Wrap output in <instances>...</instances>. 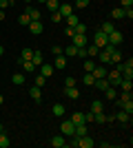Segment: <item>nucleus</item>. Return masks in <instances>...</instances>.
I'll use <instances>...</instances> for the list:
<instances>
[{
	"instance_id": "nucleus-50",
	"label": "nucleus",
	"mask_w": 133,
	"mask_h": 148,
	"mask_svg": "<svg viewBox=\"0 0 133 148\" xmlns=\"http://www.w3.org/2000/svg\"><path fill=\"white\" fill-rule=\"evenodd\" d=\"M73 33H76V31H73V27H67V29H64V36H73Z\"/></svg>"
},
{
	"instance_id": "nucleus-29",
	"label": "nucleus",
	"mask_w": 133,
	"mask_h": 148,
	"mask_svg": "<svg viewBox=\"0 0 133 148\" xmlns=\"http://www.w3.org/2000/svg\"><path fill=\"white\" fill-rule=\"evenodd\" d=\"M11 82L16 84V86H20V84H25V73H16V75H11Z\"/></svg>"
},
{
	"instance_id": "nucleus-1",
	"label": "nucleus",
	"mask_w": 133,
	"mask_h": 148,
	"mask_svg": "<svg viewBox=\"0 0 133 148\" xmlns=\"http://www.w3.org/2000/svg\"><path fill=\"white\" fill-rule=\"evenodd\" d=\"M93 44H95V47H98V49H104V47H107V44H109V40H107V33L98 29V31H95V33H93Z\"/></svg>"
},
{
	"instance_id": "nucleus-25",
	"label": "nucleus",
	"mask_w": 133,
	"mask_h": 148,
	"mask_svg": "<svg viewBox=\"0 0 133 148\" xmlns=\"http://www.w3.org/2000/svg\"><path fill=\"white\" fill-rule=\"evenodd\" d=\"M104 95H107V99H109V102H113V99L118 97V91H115L113 86H109V88H104Z\"/></svg>"
},
{
	"instance_id": "nucleus-28",
	"label": "nucleus",
	"mask_w": 133,
	"mask_h": 148,
	"mask_svg": "<svg viewBox=\"0 0 133 148\" xmlns=\"http://www.w3.org/2000/svg\"><path fill=\"white\" fill-rule=\"evenodd\" d=\"M44 5H47V9H49L51 13H53V11H58V7H60V0H47Z\"/></svg>"
},
{
	"instance_id": "nucleus-46",
	"label": "nucleus",
	"mask_w": 133,
	"mask_h": 148,
	"mask_svg": "<svg viewBox=\"0 0 133 148\" xmlns=\"http://www.w3.org/2000/svg\"><path fill=\"white\" fill-rule=\"evenodd\" d=\"M87 5H89V0H76V7H78V9H84Z\"/></svg>"
},
{
	"instance_id": "nucleus-16",
	"label": "nucleus",
	"mask_w": 133,
	"mask_h": 148,
	"mask_svg": "<svg viewBox=\"0 0 133 148\" xmlns=\"http://www.w3.org/2000/svg\"><path fill=\"white\" fill-rule=\"evenodd\" d=\"M53 71H56V69L51 66V64H40V75H44V77H51Z\"/></svg>"
},
{
	"instance_id": "nucleus-43",
	"label": "nucleus",
	"mask_w": 133,
	"mask_h": 148,
	"mask_svg": "<svg viewBox=\"0 0 133 148\" xmlns=\"http://www.w3.org/2000/svg\"><path fill=\"white\" fill-rule=\"evenodd\" d=\"M64 86H76V77H73V75L64 77Z\"/></svg>"
},
{
	"instance_id": "nucleus-33",
	"label": "nucleus",
	"mask_w": 133,
	"mask_h": 148,
	"mask_svg": "<svg viewBox=\"0 0 133 148\" xmlns=\"http://www.w3.org/2000/svg\"><path fill=\"white\" fill-rule=\"evenodd\" d=\"M82 82L87 84V86H93V82H95V77H93V73H84V77H82Z\"/></svg>"
},
{
	"instance_id": "nucleus-27",
	"label": "nucleus",
	"mask_w": 133,
	"mask_h": 148,
	"mask_svg": "<svg viewBox=\"0 0 133 148\" xmlns=\"http://www.w3.org/2000/svg\"><path fill=\"white\" fill-rule=\"evenodd\" d=\"M18 62L22 64V69H25V71H36V69H38V66H36V64H33L31 60H18Z\"/></svg>"
},
{
	"instance_id": "nucleus-12",
	"label": "nucleus",
	"mask_w": 133,
	"mask_h": 148,
	"mask_svg": "<svg viewBox=\"0 0 133 148\" xmlns=\"http://www.w3.org/2000/svg\"><path fill=\"white\" fill-rule=\"evenodd\" d=\"M53 69H67V56L64 53H60V56H56V62H53Z\"/></svg>"
},
{
	"instance_id": "nucleus-44",
	"label": "nucleus",
	"mask_w": 133,
	"mask_h": 148,
	"mask_svg": "<svg viewBox=\"0 0 133 148\" xmlns=\"http://www.w3.org/2000/svg\"><path fill=\"white\" fill-rule=\"evenodd\" d=\"M84 124H93V113H84Z\"/></svg>"
},
{
	"instance_id": "nucleus-3",
	"label": "nucleus",
	"mask_w": 133,
	"mask_h": 148,
	"mask_svg": "<svg viewBox=\"0 0 133 148\" xmlns=\"http://www.w3.org/2000/svg\"><path fill=\"white\" fill-rule=\"evenodd\" d=\"M73 130H76V124L71 122V119H64V122L60 124V133H62L64 137H71V135H73Z\"/></svg>"
},
{
	"instance_id": "nucleus-56",
	"label": "nucleus",
	"mask_w": 133,
	"mask_h": 148,
	"mask_svg": "<svg viewBox=\"0 0 133 148\" xmlns=\"http://www.w3.org/2000/svg\"><path fill=\"white\" fill-rule=\"evenodd\" d=\"M13 2H16V0H9V5H13Z\"/></svg>"
},
{
	"instance_id": "nucleus-51",
	"label": "nucleus",
	"mask_w": 133,
	"mask_h": 148,
	"mask_svg": "<svg viewBox=\"0 0 133 148\" xmlns=\"http://www.w3.org/2000/svg\"><path fill=\"white\" fill-rule=\"evenodd\" d=\"M124 66H127V69H133V58H129V60L124 62Z\"/></svg>"
},
{
	"instance_id": "nucleus-40",
	"label": "nucleus",
	"mask_w": 133,
	"mask_h": 148,
	"mask_svg": "<svg viewBox=\"0 0 133 148\" xmlns=\"http://www.w3.org/2000/svg\"><path fill=\"white\" fill-rule=\"evenodd\" d=\"M60 20H64V18H62V13H60V11H53V13H51V22H56V25H58Z\"/></svg>"
},
{
	"instance_id": "nucleus-35",
	"label": "nucleus",
	"mask_w": 133,
	"mask_h": 148,
	"mask_svg": "<svg viewBox=\"0 0 133 148\" xmlns=\"http://www.w3.org/2000/svg\"><path fill=\"white\" fill-rule=\"evenodd\" d=\"M120 88H122V91H131V88H133V82L131 80H122L120 82Z\"/></svg>"
},
{
	"instance_id": "nucleus-20",
	"label": "nucleus",
	"mask_w": 133,
	"mask_h": 148,
	"mask_svg": "<svg viewBox=\"0 0 133 148\" xmlns=\"http://www.w3.org/2000/svg\"><path fill=\"white\" fill-rule=\"evenodd\" d=\"M64 20H67V27H76L78 22H80V18H78L76 13H69V16H64Z\"/></svg>"
},
{
	"instance_id": "nucleus-19",
	"label": "nucleus",
	"mask_w": 133,
	"mask_h": 148,
	"mask_svg": "<svg viewBox=\"0 0 133 148\" xmlns=\"http://www.w3.org/2000/svg\"><path fill=\"white\" fill-rule=\"evenodd\" d=\"M51 113H53L56 117H62V115H64V104L56 102V104H53V108H51Z\"/></svg>"
},
{
	"instance_id": "nucleus-32",
	"label": "nucleus",
	"mask_w": 133,
	"mask_h": 148,
	"mask_svg": "<svg viewBox=\"0 0 133 148\" xmlns=\"http://www.w3.org/2000/svg\"><path fill=\"white\" fill-rule=\"evenodd\" d=\"M71 122L73 124H84V113H73V115H71Z\"/></svg>"
},
{
	"instance_id": "nucleus-22",
	"label": "nucleus",
	"mask_w": 133,
	"mask_h": 148,
	"mask_svg": "<svg viewBox=\"0 0 133 148\" xmlns=\"http://www.w3.org/2000/svg\"><path fill=\"white\" fill-rule=\"evenodd\" d=\"M31 62L36 64V66H40V64H44V58L40 51H33V56H31Z\"/></svg>"
},
{
	"instance_id": "nucleus-58",
	"label": "nucleus",
	"mask_w": 133,
	"mask_h": 148,
	"mask_svg": "<svg viewBox=\"0 0 133 148\" xmlns=\"http://www.w3.org/2000/svg\"><path fill=\"white\" fill-rule=\"evenodd\" d=\"M40 2H47V0H40Z\"/></svg>"
},
{
	"instance_id": "nucleus-18",
	"label": "nucleus",
	"mask_w": 133,
	"mask_h": 148,
	"mask_svg": "<svg viewBox=\"0 0 133 148\" xmlns=\"http://www.w3.org/2000/svg\"><path fill=\"white\" fill-rule=\"evenodd\" d=\"M29 22H31V16H29L27 11L18 16V25H20V27H29Z\"/></svg>"
},
{
	"instance_id": "nucleus-4",
	"label": "nucleus",
	"mask_w": 133,
	"mask_h": 148,
	"mask_svg": "<svg viewBox=\"0 0 133 148\" xmlns=\"http://www.w3.org/2000/svg\"><path fill=\"white\" fill-rule=\"evenodd\" d=\"M107 80H109V84H111V86H120V82H122V73L120 71H109L107 73Z\"/></svg>"
},
{
	"instance_id": "nucleus-39",
	"label": "nucleus",
	"mask_w": 133,
	"mask_h": 148,
	"mask_svg": "<svg viewBox=\"0 0 133 148\" xmlns=\"http://www.w3.org/2000/svg\"><path fill=\"white\" fill-rule=\"evenodd\" d=\"M73 31H76V33H87V25H84V22H78V25L73 27Z\"/></svg>"
},
{
	"instance_id": "nucleus-17",
	"label": "nucleus",
	"mask_w": 133,
	"mask_h": 148,
	"mask_svg": "<svg viewBox=\"0 0 133 148\" xmlns=\"http://www.w3.org/2000/svg\"><path fill=\"white\" fill-rule=\"evenodd\" d=\"M129 119H131V115H129V113H124V111L115 113V122H120V124H124V126H127Z\"/></svg>"
},
{
	"instance_id": "nucleus-11",
	"label": "nucleus",
	"mask_w": 133,
	"mask_h": 148,
	"mask_svg": "<svg viewBox=\"0 0 133 148\" xmlns=\"http://www.w3.org/2000/svg\"><path fill=\"white\" fill-rule=\"evenodd\" d=\"M76 137H84L89 135V124H76V130H73Z\"/></svg>"
},
{
	"instance_id": "nucleus-15",
	"label": "nucleus",
	"mask_w": 133,
	"mask_h": 148,
	"mask_svg": "<svg viewBox=\"0 0 133 148\" xmlns=\"http://www.w3.org/2000/svg\"><path fill=\"white\" fill-rule=\"evenodd\" d=\"M58 11L62 13V18H64V16H69V13H73V5H69V2H60V7H58Z\"/></svg>"
},
{
	"instance_id": "nucleus-55",
	"label": "nucleus",
	"mask_w": 133,
	"mask_h": 148,
	"mask_svg": "<svg viewBox=\"0 0 133 148\" xmlns=\"http://www.w3.org/2000/svg\"><path fill=\"white\" fill-rule=\"evenodd\" d=\"M2 102H5V97H2V95H0V104H2Z\"/></svg>"
},
{
	"instance_id": "nucleus-7",
	"label": "nucleus",
	"mask_w": 133,
	"mask_h": 148,
	"mask_svg": "<svg viewBox=\"0 0 133 148\" xmlns=\"http://www.w3.org/2000/svg\"><path fill=\"white\" fill-rule=\"evenodd\" d=\"M98 60H100V64H111V53H109V47L100 49V53H98Z\"/></svg>"
},
{
	"instance_id": "nucleus-6",
	"label": "nucleus",
	"mask_w": 133,
	"mask_h": 148,
	"mask_svg": "<svg viewBox=\"0 0 133 148\" xmlns=\"http://www.w3.org/2000/svg\"><path fill=\"white\" fill-rule=\"evenodd\" d=\"M73 44H76L78 49H80V47H87L89 44V40H87V33H73Z\"/></svg>"
},
{
	"instance_id": "nucleus-45",
	"label": "nucleus",
	"mask_w": 133,
	"mask_h": 148,
	"mask_svg": "<svg viewBox=\"0 0 133 148\" xmlns=\"http://www.w3.org/2000/svg\"><path fill=\"white\" fill-rule=\"evenodd\" d=\"M120 7L122 9H129V7H133V0H120Z\"/></svg>"
},
{
	"instance_id": "nucleus-9",
	"label": "nucleus",
	"mask_w": 133,
	"mask_h": 148,
	"mask_svg": "<svg viewBox=\"0 0 133 148\" xmlns=\"http://www.w3.org/2000/svg\"><path fill=\"white\" fill-rule=\"evenodd\" d=\"M51 146H53V148H64V146H67V137H64L62 133L56 135L53 139H51Z\"/></svg>"
},
{
	"instance_id": "nucleus-26",
	"label": "nucleus",
	"mask_w": 133,
	"mask_h": 148,
	"mask_svg": "<svg viewBox=\"0 0 133 148\" xmlns=\"http://www.w3.org/2000/svg\"><path fill=\"white\" fill-rule=\"evenodd\" d=\"M104 111V104H102L100 99H93V104H91V113H102Z\"/></svg>"
},
{
	"instance_id": "nucleus-13",
	"label": "nucleus",
	"mask_w": 133,
	"mask_h": 148,
	"mask_svg": "<svg viewBox=\"0 0 133 148\" xmlns=\"http://www.w3.org/2000/svg\"><path fill=\"white\" fill-rule=\"evenodd\" d=\"M29 95H31V99L33 102H42V91H40V86H33V88H29Z\"/></svg>"
},
{
	"instance_id": "nucleus-54",
	"label": "nucleus",
	"mask_w": 133,
	"mask_h": 148,
	"mask_svg": "<svg viewBox=\"0 0 133 148\" xmlns=\"http://www.w3.org/2000/svg\"><path fill=\"white\" fill-rule=\"evenodd\" d=\"M0 133H5V126H2V124H0Z\"/></svg>"
},
{
	"instance_id": "nucleus-31",
	"label": "nucleus",
	"mask_w": 133,
	"mask_h": 148,
	"mask_svg": "<svg viewBox=\"0 0 133 148\" xmlns=\"http://www.w3.org/2000/svg\"><path fill=\"white\" fill-rule=\"evenodd\" d=\"M98 53H100V49H98L95 44H87V56H91V58H98Z\"/></svg>"
},
{
	"instance_id": "nucleus-21",
	"label": "nucleus",
	"mask_w": 133,
	"mask_h": 148,
	"mask_svg": "<svg viewBox=\"0 0 133 148\" xmlns=\"http://www.w3.org/2000/svg\"><path fill=\"white\" fill-rule=\"evenodd\" d=\"M62 53H64L67 58H76V56H78V47H76V44H71V47L62 49Z\"/></svg>"
},
{
	"instance_id": "nucleus-47",
	"label": "nucleus",
	"mask_w": 133,
	"mask_h": 148,
	"mask_svg": "<svg viewBox=\"0 0 133 148\" xmlns=\"http://www.w3.org/2000/svg\"><path fill=\"white\" fill-rule=\"evenodd\" d=\"M124 18H129V20L133 18V7H129V9H124Z\"/></svg>"
},
{
	"instance_id": "nucleus-57",
	"label": "nucleus",
	"mask_w": 133,
	"mask_h": 148,
	"mask_svg": "<svg viewBox=\"0 0 133 148\" xmlns=\"http://www.w3.org/2000/svg\"><path fill=\"white\" fill-rule=\"evenodd\" d=\"M25 2H33V0H25Z\"/></svg>"
},
{
	"instance_id": "nucleus-30",
	"label": "nucleus",
	"mask_w": 133,
	"mask_h": 148,
	"mask_svg": "<svg viewBox=\"0 0 133 148\" xmlns=\"http://www.w3.org/2000/svg\"><path fill=\"white\" fill-rule=\"evenodd\" d=\"M27 13L31 16V20H40V18H42V16H40V11L36 9V7H27Z\"/></svg>"
},
{
	"instance_id": "nucleus-42",
	"label": "nucleus",
	"mask_w": 133,
	"mask_h": 148,
	"mask_svg": "<svg viewBox=\"0 0 133 148\" xmlns=\"http://www.w3.org/2000/svg\"><path fill=\"white\" fill-rule=\"evenodd\" d=\"M78 139H80V137L71 135V139H69V142H67V146H71V148H78Z\"/></svg>"
},
{
	"instance_id": "nucleus-52",
	"label": "nucleus",
	"mask_w": 133,
	"mask_h": 148,
	"mask_svg": "<svg viewBox=\"0 0 133 148\" xmlns=\"http://www.w3.org/2000/svg\"><path fill=\"white\" fill-rule=\"evenodd\" d=\"M0 20H5V11L2 9H0Z\"/></svg>"
},
{
	"instance_id": "nucleus-24",
	"label": "nucleus",
	"mask_w": 133,
	"mask_h": 148,
	"mask_svg": "<svg viewBox=\"0 0 133 148\" xmlns=\"http://www.w3.org/2000/svg\"><path fill=\"white\" fill-rule=\"evenodd\" d=\"M115 27H113V22H111V20H104V22H102V27H100V31H104V33H111V31H113Z\"/></svg>"
},
{
	"instance_id": "nucleus-48",
	"label": "nucleus",
	"mask_w": 133,
	"mask_h": 148,
	"mask_svg": "<svg viewBox=\"0 0 133 148\" xmlns=\"http://www.w3.org/2000/svg\"><path fill=\"white\" fill-rule=\"evenodd\" d=\"M51 53H53V56H60V53H62V47H53V49H51Z\"/></svg>"
},
{
	"instance_id": "nucleus-53",
	"label": "nucleus",
	"mask_w": 133,
	"mask_h": 148,
	"mask_svg": "<svg viewBox=\"0 0 133 148\" xmlns=\"http://www.w3.org/2000/svg\"><path fill=\"white\" fill-rule=\"evenodd\" d=\"M2 53H5V47H2V44H0V56H2Z\"/></svg>"
},
{
	"instance_id": "nucleus-41",
	"label": "nucleus",
	"mask_w": 133,
	"mask_h": 148,
	"mask_svg": "<svg viewBox=\"0 0 133 148\" xmlns=\"http://www.w3.org/2000/svg\"><path fill=\"white\" fill-rule=\"evenodd\" d=\"M44 84H47V77H44V75H36V86L42 88Z\"/></svg>"
},
{
	"instance_id": "nucleus-5",
	"label": "nucleus",
	"mask_w": 133,
	"mask_h": 148,
	"mask_svg": "<svg viewBox=\"0 0 133 148\" xmlns=\"http://www.w3.org/2000/svg\"><path fill=\"white\" fill-rule=\"evenodd\" d=\"M91 73H93V77H95V80H100V77H107L109 69H107V64H95V69L91 71Z\"/></svg>"
},
{
	"instance_id": "nucleus-14",
	"label": "nucleus",
	"mask_w": 133,
	"mask_h": 148,
	"mask_svg": "<svg viewBox=\"0 0 133 148\" xmlns=\"http://www.w3.org/2000/svg\"><path fill=\"white\" fill-rule=\"evenodd\" d=\"M64 95H67L69 99H78L80 97V91H78L76 86H64Z\"/></svg>"
},
{
	"instance_id": "nucleus-8",
	"label": "nucleus",
	"mask_w": 133,
	"mask_h": 148,
	"mask_svg": "<svg viewBox=\"0 0 133 148\" xmlns=\"http://www.w3.org/2000/svg\"><path fill=\"white\" fill-rule=\"evenodd\" d=\"M29 31H31L33 36H38V33H42V31H44V27H42L40 20H31V22H29Z\"/></svg>"
},
{
	"instance_id": "nucleus-49",
	"label": "nucleus",
	"mask_w": 133,
	"mask_h": 148,
	"mask_svg": "<svg viewBox=\"0 0 133 148\" xmlns=\"http://www.w3.org/2000/svg\"><path fill=\"white\" fill-rule=\"evenodd\" d=\"M7 7H11V5H9V0H0V9H2V11H5Z\"/></svg>"
},
{
	"instance_id": "nucleus-38",
	"label": "nucleus",
	"mask_w": 133,
	"mask_h": 148,
	"mask_svg": "<svg viewBox=\"0 0 133 148\" xmlns=\"http://www.w3.org/2000/svg\"><path fill=\"white\" fill-rule=\"evenodd\" d=\"M93 69H95V62L93 60H84V71H87V73H91Z\"/></svg>"
},
{
	"instance_id": "nucleus-36",
	"label": "nucleus",
	"mask_w": 133,
	"mask_h": 148,
	"mask_svg": "<svg viewBox=\"0 0 133 148\" xmlns=\"http://www.w3.org/2000/svg\"><path fill=\"white\" fill-rule=\"evenodd\" d=\"M122 80H133V69L124 66V71H122Z\"/></svg>"
},
{
	"instance_id": "nucleus-37",
	"label": "nucleus",
	"mask_w": 133,
	"mask_h": 148,
	"mask_svg": "<svg viewBox=\"0 0 133 148\" xmlns=\"http://www.w3.org/2000/svg\"><path fill=\"white\" fill-rule=\"evenodd\" d=\"M9 144H11V142H9V137H7L5 133H0V148H7Z\"/></svg>"
},
{
	"instance_id": "nucleus-2",
	"label": "nucleus",
	"mask_w": 133,
	"mask_h": 148,
	"mask_svg": "<svg viewBox=\"0 0 133 148\" xmlns=\"http://www.w3.org/2000/svg\"><path fill=\"white\" fill-rule=\"evenodd\" d=\"M107 40H109V44H113V47H120L122 40H124V36H122V31L113 29V31H111V33L107 36Z\"/></svg>"
},
{
	"instance_id": "nucleus-34",
	"label": "nucleus",
	"mask_w": 133,
	"mask_h": 148,
	"mask_svg": "<svg viewBox=\"0 0 133 148\" xmlns=\"http://www.w3.org/2000/svg\"><path fill=\"white\" fill-rule=\"evenodd\" d=\"M31 56H33V49H22V56L18 60H31Z\"/></svg>"
},
{
	"instance_id": "nucleus-23",
	"label": "nucleus",
	"mask_w": 133,
	"mask_h": 148,
	"mask_svg": "<svg viewBox=\"0 0 133 148\" xmlns=\"http://www.w3.org/2000/svg\"><path fill=\"white\" fill-rule=\"evenodd\" d=\"M111 18L113 20H122L124 18V9H122V7H115L113 11H111Z\"/></svg>"
},
{
	"instance_id": "nucleus-10",
	"label": "nucleus",
	"mask_w": 133,
	"mask_h": 148,
	"mask_svg": "<svg viewBox=\"0 0 133 148\" xmlns=\"http://www.w3.org/2000/svg\"><path fill=\"white\" fill-rule=\"evenodd\" d=\"M78 148H93V137L91 135H84L78 139Z\"/></svg>"
}]
</instances>
